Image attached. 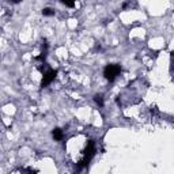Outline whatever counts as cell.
Listing matches in <instances>:
<instances>
[{
  "mask_svg": "<svg viewBox=\"0 0 174 174\" xmlns=\"http://www.w3.org/2000/svg\"><path fill=\"white\" fill-rule=\"evenodd\" d=\"M94 154H95V144H94V142H89V144H87V148H86L84 153H83V158L79 160L78 167L87 166V165L90 163L91 158L94 156Z\"/></svg>",
  "mask_w": 174,
  "mask_h": 174,
  "instance_id": "obj_1",
  "label": "cell"
},
{
  "mask_svg": "<svg viewBox=\"0 0 174 174\" xmlns=\"http://www.w3.org/2000/svg\"><path fill=\"white\" fill-rule=\"evenodd\" d=\"M121 68L118 64H109L105 67V71H103V75H105V78L109 80V82H113L114 79L117 78V75L120 74Z\"/></svg>",
  "mask_w": 174,
  "mask_h": 174,
  "instance_id": "obj_2",
  "label": "cell"
},
{
  "mask_svg": "<svg viewBox=\"0 0 174 174\" xmlns=\"http://www.w3.org/2000/svg\"><path fill=\"white\" fill-rule=\"evenodd\" d=\"M56 75H57V71H54V69L46 71L45 74H44V78H42V87H45V86L49 84V83L56 78Z\"/></svg>",
  "mask_w": 174,
  "mask_h": 174,
  "instance_id": "obj_3",
  "label": "cell"
},
{
  "mask_svg": "<svg viewBox=\"0 0 174 174\" xmlns=\"http://www.w3.org/2000/svg\"><path fill=\"white\" fill-rule=\"evenodd\" d=\"M52 135H53V137L56 139V140H63V137H64V133H63V131L61 129H53V132H52Z\"/></svg>",
  "mask_w": 174,
  "mask_h": 174,
  "instance_id": "obj_4",
  "label": "cell"
},
{
  "mask_svg": "<svg viewBox=\"0 0 174 174\" xmlns=\"http://www.w3.org/2000/svg\"><path fill=\"white\" fill-rule=\"evenodd\" d=\"M42 14L45 15V16H50V15L54 14V11L52 10V8H44L42 10Z\"/></svg>",
  "mask_w": 174,
  "mask_h": 174,
  "instance_id": "obj_5",
  "label": "cell"
},
{
  "mask_svg": "<svg viewBox=\"0 0 174 174\" xmlns=\"http://www.w3.org/2000/svg\"><path fill=\"white\" fill-rule=\"evenodd\" d=\"M61 3H64L67 7H74L75 0H61Z\"/></svg>",
  "mask_w": 174,
  "mask_h": 174,
  "instance_id": "obj_6",
  "label": "cell"
},
{
  "mask_svg": "<svg viewBox=\"0 0 174 174\" xmlns=\"http://www.w3.org/2000/svg\"><path fill=\"white\" fill-rule=\"evenodd\" d=\"M94 100H95V102L100 105V106H103V100H102V97L101 95H95L94 97Z\"/></svg>",
  "mask_w": 174,
  "mask_h": 174,
  "instance_id": "obj_7",
  "label": "cell"
},
{
  "mask_svg": "<svg viewBox=\"0 0 174 174\" xmlns=\"http://www.w3.org/2000/svg\"><path fill=\"white\" fill-rule=\"evenodd\" d=\"M11 1H12V3H19L21 0H11Z\"/></svg>",
  "mask_w": 174,
  "mask_h": 174,
  "instance_id": "obj_8",
  "label": "cell"
}]
</instances>
